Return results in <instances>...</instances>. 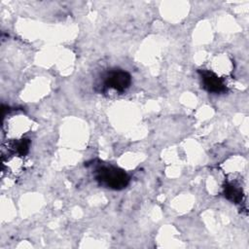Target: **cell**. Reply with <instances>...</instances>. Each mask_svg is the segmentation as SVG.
Wrapping results in <instances>:
<instances>
[{
  "mask_svg": "<svg viewBox=\"0 0 249 249\" xmlns=\"http://www.w3.org/2000/svg\"><path fill=\"white\" fill-rule=\"evenodd\" d=\"M95 178L100 185L113 190H122L129 182V177L124 170L112 165L99 167L96 170Z\"/></svg>",
  "mask_w": 249,
  "mask_h": 249,
  "instance_id": "1",
  "label": "cell"
},
{
  "mask_svg": "<svg viewBox=\"0 0 249 249\" xmlns=\"http://www.w3.org/2000/svg\"><path fill=\"white\" fill-rule=\"evenodd\" d=\"M130 83H131L130 75L126 71L121 70V69L110 71L105 80V85L108 88L114 89L115 90H118V91L125 90L129 87Z\"/></svg>",
  "mask_w": 249,
  "mask_h": 249,
  "instance_id": "2",
  "label": "cell"
},
{
  "mask_svg": "<svg viewBox=\"0 0 249 249\" xmlns=\"http://www.w3.org/2000/svg\"><path fill=\"white\" fill-rule=\"evenodd\" d=\"M198 73L201 77L202 87L209 92L219 93L226 90V87L223 81L213 72L208 70H199Z\"/></svg>",
  "mask_w": 249,
  "mask_h": 249,
  "instance_id": "3",
  "label": "cell"
},
{
  "mask_svg": "<svg viewBox=\"0 0 249 249\" xmlns=\"http://www.w3.org/2000/svg\"><path fill=\"white\" fill-rule=\"evenodd\" d=\"M225 196L231 201L237 202L241 199V191L236 187L230 185L225 187Z\"/></svg>",
  "mask_w": 249,
  "mask_h": 249,
  "instance_id": "4",
  "label": "cell"
},
{
  "mask_svg": "<svg viewBox=\"0 0 249 249\" xmlns=\"http://www.w3.org/2000/svg\"><path fill=\"white\" fill-rule=\"evenodd\" d=\"M29 140L27 139H22L18 142L16 143L15 145V148H16V151L18 154L23 156L25 155L27 152H28V149H29Z\"/></svg>",
  "mask_w": 249,
  "mask_h": 249,
  "instance_id": "5",
  "label": "cell"
}]
</instances>
